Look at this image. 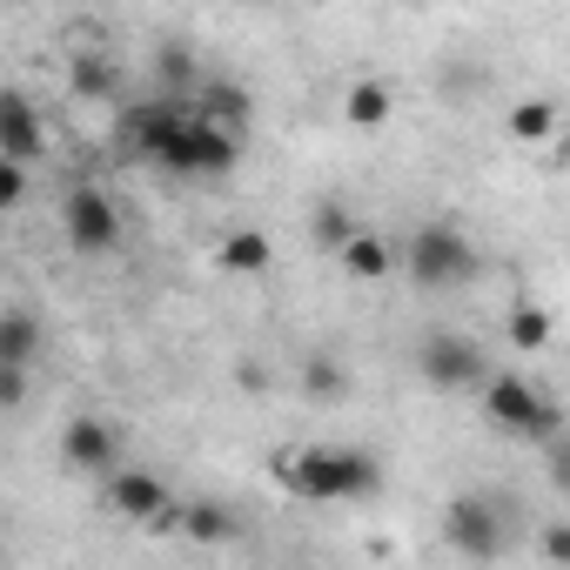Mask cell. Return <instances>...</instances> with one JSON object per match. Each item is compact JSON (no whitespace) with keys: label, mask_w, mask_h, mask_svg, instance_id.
<instances>
[{"label":"cell","mask_w":570,"mask_h":570,"mask_svg":"<svg viewBox=\"0 0 570 570\" xmlns=\"http://www.w3.org/2000/svg\"><path fill=\"white\" fill-rule=\"evenodd\" d=\"M390 108H396V95H390L383 81H356V88L343 95V115H350V128H383V121H390Z\"/></svg>","instance_id":"cell-15"},{"label":"cell","mask_w":570,"mask_h":570,"mask_svg":"<svg viewBox=\"0 0 570 570\" xmlns=\"http://www.w3.org/2000/svg\"><path fill=\"white\" fill-rule=\"evenodd\" d=\"M181 530H188L195 543H228V537H235V517H228L222 503H181Z\"/></svg>","instance_id":"cell-17"},{"label":"cell","mask_w":570,"mask_h":570,"mask_svg":"<svg viewBox=\"0 0 570 570\" xmlns=\"http://www.w3.org/2000/svg\"><path fill=\"white\" fill-rule=\"evenodd\" d=\"M28 202V161L0 155V208H21Z\"/></svg>","instance_id":"cell-23"},{"label":"cell","mask_w":570,"mask_h":570,"mask_svg":"<svg viewBox=\"0 0 570 570\" xmlns=\"http://www.w3.org/2000/svg\"><path fill=\"white\" fill-rule=\"evenodd\" d=\"M202 115L242 135V128H248V95H242L235 81H208V88H202Z\"/></svg>","instance_id":"cell-16"},{"label":"cell","mask_w":570,"mask_h":570,"mask_svg":"<svg viewBox=\"0 0 570 570\" xmlns=\"http://www.w3.org/2000/svg\"><path fill=\"white\" fill-rule=\"evenodd\" d=\"M275 470L309 503H363L383 490V463L356 443H303L289 456H275Z\"/></svg>","instance_id":"cell-1"},{"label":"cell","mask_w":570,"mask_h":570,"mask_svg":"<svg viewBox=\"0 0 570 570\" xmlns=\"http://www.w3.org/2000/svg\"><path fill=\"white\" fill-rule=\"evenodd\" d=\"M416 376H423L430 390H443V396L483 390V383H490L483 343H470V336H456V330H430V336L416 343Z\"/></svg>","instance_id":"cell-5"},{"label":"cell","mask_w":570,"mask_h":570,"mask_svg":"<svg viewBox=\"0 0 570 570\" xmlns=\"http://www.w3.org/2000/svg\"><path fill=\"white\" fill-rule=\"evenodd\" d=\"M443 537H450V550L456 557H470V563H490V557H503V510L490 503V497H456L450 510H443Z\"/></svg>","instance_id":"cell-8"},{"label":"cell","mask_w":570,"mask_h":570,"mask_svg":"<svg viewBox=\"0 0 570 570\" xmlns=\"http://www.w3.org/2000/svg\"><path fill=\"white\" fill-rule=\"evenodd\" d=\"M181 121L188 115H175V108H161V101H148V108H135L128 121H121V141L141 155V161H161V148L181 135Z\"/></svg>","instance_id":"cell-11"},{"label":"cell","mask_w":570,"mask_h":570,"mask_svg":"<svg viewBox=\"0 0 570 570\" xmlns=\"http://www.w3.org/2000/svg\"><path fill=\"white\" fill-rule=\"evenodd\" d=\"M543 343H550V309H537V303H517V309H510V350L537 356Z\"/></svg>","instance_id":"cell-18"},{"label":"cell","mask_w":570,"mask_h":570,"mask_svg":"<svg viewBox=\"0 0 570 570\" xmlns=\"http://www.w3.org/2000/svg\"><path fill=\"white\" fill-rule=\"evenodd\" d=\"M242 161V135L235 128H222V121H208V115H188L181 121V135L161 148V175H181V181H195V175H228Z\"/></svg>","instance_id":"cell-4"},{"label":"cell","mask_w":570,"mask_h":570,"mask_svg":"<svg viewBox=\"0 0 570 570\" xmlns=\"http://www.w3.org/2000/svg\"><path fill=\"white\" fill-rule=\"evenodd\" d=\"M537 550H543L550 563H570V523H550V530L537 537Z\"/></svg>","instance_id":"cell-27"},{"label":"cell","mask_w":570,"mask_h":570,"mask_svg":"<svg viewBox=\"0 0 570 570\" xmlns=\"http://www.w3.org/2000/svg\"><path fill=\"white\" fill-rule=\"evenodd\" d=\"M68 81H75V95H81V101H115V88H121V81H115V68H108L101 55H81Z\"/></svg>","instance_id":"cell-19"},{"label":"cell","mask_w":570,"mask_h":570,"mask_svg":"<svg viewBox=\"0 0 570 570\" xmlns=\"http://www.w3.org/2000/svg\"><path fill=\"white\" fill-rule=\"evenodd\" d=\"M215 262H222L228 275H268L275 248H268V235H262V228H235V235H222Z\"/></svg>","instance_id":"cell-12"},{"label":"cell","mask_w":570,"mask_h":570,"mask_svg":"<svg viewBox=\"0 0 570 570\" xmlns=\"http://www.w3.org/2000/svg\"><path fill=\"white\" fill-rule=\"evenodd\" d=\"M510 135L530 141V148L550 141V135H557V108H550V101H517V108H510Z\"/></svg>","instance_id":"cell-20"},{"label":"cell","mask_w":570,"mask_h":570,"mask_svg":"<svg viewBox=\"0 0 570 570\" xmlns=\"http://www.w3.org/2000/svg\"><path fill=\"white\" fill-rule=\"evenodd\" d=\"M21 403H28V370L0 363V410H21Z\"/></svg>","instance_id":"cell-26"},{"label":"cell","mask_w":570,"mask_h":570,"mask_svg":"<svg viewBox=\"0 0 570 570\" xmlns=\"http://www.w3.org/2000/svg\"><path fill=\"white\" fill-rule=\"evenodd\" d=\"M41 356V323L28 316V309H8V316H0V363H35Z\"/></svg>","instance_id":"cell-14"},{"label":"cell","mask_w":570,"mask_h":570,"mask_svg":"<svg viewBox=\"0 0 570 570\" xmlns=\"http://www.w3.org/2000/svg\"><path fill=\"white\" fill-rule=\"evenodd\" d=\"M155 75L181 88V81L195 75V61H188V48H181V41H161V48H155Z\"/></svg>","instance_id":"cell-24"},{"label":"cell","mask_w":570,"mask_h":570,"mask_svg":"<svg viewBox=\"0 0 570 570\" xmlns=\"http://www.w3.org/2000/svg\"><path fill=\"white\" fill-rule=\"evenodd\" d=\"M483 416L497 423V430H517V436H530L537 450L550 443V436H563V410H557V396H543L530 376H490L483 383Z\"/></svg>","instance_id":"cell-3"},{"label":"cell","mask_w":570,"mask_h":570,"mask_svg":"<svg viewBox=\"0 0 570 570\" xmlns=\"http://www.w3.org/2000/svg\"><path fill=\"white\" fill-rule=\"evenodd\" d=\"M396 255H403V248H390V242H383V235H370V228H356V235L343 242V268H350V275H363V282H383V275L396 268Z\"/></svg>","instance_id":"cell-13"},{"label":"cell","mask_w":570,"mask_h":570,"mask_svg":"<svg viewBox=\"0 0 570 570\" xmlns=\"http://www.w3.org/2000/svg\"><path fill=\"white\" fill-rule=\"evenodd\" d=\"M61 228H68V242H75L81 255H115V248H121V208H115L108 188H95V181L68 188V202H61Z\"/></svg>","instance_id":"cell-6"},{"label":"cell","mask_w":570,"mask_h":570,"mask_svg":"<svg viewBox=\"0 0 570 570\" xmlns=\"http://www.w3.org/2000/svg\"><path fill=\"white\" fill-rule=\"evenodd\" d=\"M108 503H115V517H128V523L181 530V503H175V490H168L161 476H148V470H108Z\"/></svg>","instance_id":"cell-7"},{"label":"cell","mask_w":570,"mask_h":570,"mask_svg":"<svg viewBox=\"0 0 570 570\" xmlns=\"http://www.w3.org/2000/svg\"><path fill=\"white\" fill-rule=\"evenodd\" d=\"M403 268H410L416 289L443 296V289H463V282H476L483 255H476V242H470L456 222H423V228L403 242Z\"/></svg>","instance_id":"cell-2"},{"label":"cell","mask_w":570,"mask_h":570,"mask_svg":"<svg viewBox=\"0 0 570 570\" xmlns=\"http://www.w3.org/2000/svg\"><path fill=\"white\" fill-rule=\"evenodd\" d=\"M61 463H68L75 476H108V470H121V430H115L108 416H75V423L61 430Z\"/></svg>","instance_id":"cell-9"},{"label":"cell","mask_w":570,"mask_h":570,"mask_svg":"<svg viewBox=\"0 0 570 570\" xmlns=\"http://www.w3.org/2000/svg\"><path fill=\"white\" fill-rule=\"evenodd\" d=\"M543 476L570 497V436H550V443H543Z\"/></svg>","instance_id":"cell-25"},{"label":"cell","mask_w":570,"mask_h":570,"mask_svg":"<svg viewBox=\"0 0 570 570\" xmlns=\"http://www.w3.org/2000/svg\"><path fill=\"white\" fill-rule=\"evenodd\" d=\"M41 115H35V101L14 88V95H0V155H14V161H35L41 155Z\"/></svg>","instance_id":"cell-10"},{"label":"cell","mask_w":570,"mask_h":570,"mask_svg":"<svg viewBox=\"0 0 570 570\" xmlns=\"http://www.w3.org/2000/svg\"><path fill=\"white\" fill-rule=\"evenodd\" d=\"M303 390H309V396H343V390H350V370H343L330 350H316V356L303 363Z\"/></svg>","instance_id":"cell-21"},{"label":"cell","mask_w":570,"mask_h":570,"mask_svg":"<svg viewBox=\"0 0 570 570\" xmlns=\"http://www.w3.org/2000/svg\"><path fill=\"white\" fill-rule=\"evenodd\" d=\"M309 228H316V242H323V248H336V255H343V242L356 235V222H350V208H343V202H323Z\"/></svg>","instance_id":"cell-22"}]
</instances>
